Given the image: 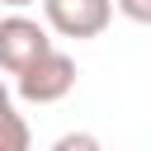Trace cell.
I'll use <instances>...</instances> for the list:
<instances>
[{
    "mask_svg": "<svg viewBox=\"0 0 151 151\" xmlns=\"http://www.w3.org/2000/svg\"><path fill=\"white\" fill-rule=\"evenodd\" d=\"M52 52V33H47V24H38V19H28V14H5L0 19V71L5 76H24L38 57H47Z\"/></svg>",
    "mask_w": 151,
    "mask_h": 151,
    "instance_id": "cell-1",
    "label": "cell"
},
{
    "mask_svg": "<svg viewBox=\"0 0 151 151\" xmlns=\"http://www.w3.org/2000/svg\"><path fill=\"white\" fill-rule=\"evenodd\" d=\"M42 24L47 33H61V38H99L109 24H113V0H42Z\"/></svg>",
    "mask_w": 151,
    "mask_h": 151,
    "instance_id": "cell-2",
    "label": "cell"
},
{
    "mask_svg": "<svg viewBox=\"0 0 151 151\" xmlns=\"http://www.w3.org/2000/svg\"><path fill=\"white\" fill-rule=\"evenodd\" d=\"M14 90H19L24 104H57V99H66V94L76 90V61L52 47V52L38 57L24 76H14Z\"/></svg>",
    "mask_w": 151,
    "mask_h": 151,
    "instance_id": "cell-3",
    "label": "cell"
},
{
    "mask_svg": "<svg viewBox=\"0 0 151 151\" xmlns=\"http://www.w3.org/2000/svg\"><path fill=\"white\" fill-rule=\"evenodd\" d=\"M0 151H33V137H28V123L14 104H0Z\"/></svg>",
    "mask_w": 151,
    "mask_h": 151,
    "instance_id": "cell-4",
    "label": "cell"
},
{
    "mask_svg": "<svg viewBox=\"0 0 151 151\" xmlns=\"http://www.w3.org/2000/svg\"><path fill=\"white\" fill-rule=\"evenodd\" d=\"M52 151H104V142L94 132H61L52 142Z\"/></svg>",
    "mask_w": 151,
    "mask_h": 151,
    "instance_id": "cell-5",
    "label": "cell"
},
{
    "mask_svg": "<svg viewBox=\"0 0 151 151\" xmlns=\"http://www.w3.org/2000/svg\"><path fill=\"white\" fill-rule=\"evenodd\" d=\"M113 9H118L123 19H132V24H146V28H151V0H113Z\"/></svg>",
    "mask_w": 151,
    "mask_h": 151,
    "instance_id": "cell-6",
    "label": "cell"
},
{
    "mask_svg": "<svg viewBox=\"0 0 151 151\" xmlns=\"http://www.w3.org/2000/svg\"><path fill=\"white\" fill-rule=\"evenodd\" d=\"M0 5H9V9H24V5H33V0H0Z\"/></svg>",
    "mask_w": 151,
    "mask_h": 151,
    "instance_id": "cell-7",
    "label": "cell"
},
{
    "mask_svg": "<svg viewBox=\"0 0 151 151\" xmlns=\"http://www.w3.org/2000/svg\"><path fill=\"white\" fill-rule=\"evenodd\" d=\"M0 104H9V90H5V80H0Z\"/></svg>",
    "mask_w": 151,
    "mask_h": 151,
    "instance_id": "cell-8",
    "label": "cell"
}]
</instances>
